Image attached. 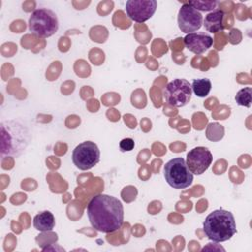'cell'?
I'll return each mask as SVG.
<instances>
[{
  "mask_svg": "<svg viewBox=\"0 0 252 252\" xmlns=\"http://www.w3.org/2000/svg\"><path fill=\"white\" fill-rule=\"evenodd\" d=\"M223 20H224L223 11L214 10L205 17V19L203 21V25H204L205 29L207 30V32L216 33L224 29Z\"/></svg>",
  "mask_w": 252,
  "mask_h": 252,
  "instance_id": "obj_12",
  "label": "cell"
},
{
  "mask_svg": "<svg viewBox=\"0 0 252 252\" xmlns=\"http://www.w3.org/2000/svg\"><path fill=\"white\" fill-rule=\"evenodd\" d=\"M135 142L132 138H124L119 143V148L122 152H129L134 149Z\"/></svg>",
  "mask_w": 252,
  "mask_h": 252,
  "instance_id": "obj_17",
  "label": "cell"
},
{
  "mask_svg": "<svg viewBox=\"0 0 252 252\" xmlns=\"http://www.w3.org/2000/svg\"><path fill=\"white\" fill-rule=\"evenodd\" d=\"M33 226L41 232L51 231L55 226V218L49 211H43L35 215L33 218Z\"/></svg>",
  "mask_w": 252,
  "mask_h": 252,
  "instance_id": "obj_13",
  "label": "cell"
},
{
  "mask_svg": "<svg viewBox=\"0 0 252 252\" xmlns=\"http://www.w3.org/2000/svg\"><path fill=\"white\" fill-rule=\"evenodd\" d=\"M235 101L240 106L250 107L252 101V89L247 87L239 90L235 95Z\"/></svg>",
  "mask_w": 252,
  "mask_h": 252,
  "instance_id": "obj_15",
  "label": "cell"
},
{
  "mask_svg": "<svg viewBox=\"0 0 252 252\" xmlns=\"http://www.w3.org/2000/svg\"><path fill=\"white\" fill-rule=\"evenodd\" d=\"M203 229L206 236L217 243L230 239L237 232L234 216L223 209L210 213L203 222Z\"/></svg>",
  "mask_w": 252,
  "mask_h": 252,
  "instance_id": "obj_3",
  "label": "cell"
},
{
  "mask_svg": "<svg viewBox=\"0 0 252 252\" xmlns=\"http://www.w3.org/2000/svg\"><path fill=\"white\" fill-rule=\"evenodd\" d=\"M192 92L199 97H205L209 94L212 89V83L207 78L195 79L191 85Z\"/></svg>",
  "mask_w": 252,
  "mask_h": 252,
  "instance_id": "obj_14",
  "label": "cell"
},
{
  "mask_svg": "<svg viewBox=\"0 0 252 252\" xmlns=\"http://www.w3.org/2000/svg\"><path fill=\"white\" fill-rule=\"evenodd\" d=\"M186 164L193 174H203L211 165L213 156L210 150L205 147L193 148L186 157Z\"/></svg>",
  "mask_w": 252,
  "mask_h": 252,
  "instance_id": "obj_10",
  "label": "cell"
},
{
  "mask_svg": "<svg viewBox=\"0 0 252 252\" xmlns=\"http://www.w3.org/2000/svg\"><path fill=\"white\" fill-rule=\"evenodd\" d=\"M177 23L181 32L187 34L192 33L202 27L203 16L201 12L185 2L178 11Z\"/></svg>",
  "mask_w": 252,
  "mask_h": 252,
  "instance_id": "obj_8",
  "label": "cell"
},
{
  "mask_svg": "<svg viewBox=\"0 0 252 252\" xmlns=\"http://www.w3.org/2000/svg\"><path fill=\"white\" fill-rule=\"evenodd\" d=\"M164 178L174 189H185L193 182V173L188 168L183 158H174L163 167Z\"/></svg>",
  "mask_w": 252,
  "mask_h": 252,
  "instance_id": "obj_5",
  "label": "cell"
},
{
  "mask_svg": "<svg viewBox=\"0 0 252 252\" xmlns=\"http://www.w3.org/2000/svg\"><path fill=\"white\" fill-rule=\"evenodd\" d=\"M58 28L56 14L47 8L36 9L30 16L29 30L38 37H50L58 31Z\"/></svg>",
  "mask_w": 252,
  "mask_h": 252,
  "instance_id": "obj_4",
  "label": "cell"
},
{
  "mask_svg": "<svg viewBox=\"0 0 252 252\" xmlns=\"http://www.w3.org/2000/svg\"><path fill=\"white\" fill-rule=\"evenodd\" d=\"M183 42L189 51L195 54H202L213 45V38L205 32H192L183 38Z\"/></svg>",
  "mask_w": 252,
  "mask_h": 252,
  "instance_id": "obj_11",
  "label": "cell"
},
{
  "mask_svg": "<svg viewBox=\"0 0 252 252\" xmlns=\"http://www.w3.org/2000/svg\"><path fill=\"white\" fill-rule=\"evenodd\" d=\"M186 3L191 5L193 8H195L199 12L200 11H204V12L214 11L217 8L218 4H219L218 1H213V0H211V1H208V0H205V1L195 0V1H188Z\"/></svg>",
  "mask_w": 252,
  "mask_h": 252,
  "instance_id": "obj_16",
  "label": "cell"
},
{
  "mask_svg": "<svg viewBox=\"0 0 252 252\" xmlns=\"http://www.w3.org/2000/svg\"><path fill=\"white\" fill-rule=\"evenodd\" d=\"M100 151L92 141L79 144L72 153L73 163L81 170H89L99 162Z\"/></svg>",
  "mask_w": 252,
  "mask_h": 252,
  "instance_id": "obj_7",
  "label": "cell"
},
{
  "mask_svg": "<svg viewBox=\"0 0 252 252\" xmlns=\"http://www.w3.org/2000/svg\"><path fill=\"white\" fill-rule=\"evenodd\" d=\"M162 95L169 105L173 107H182L190 101L192 88L187 80L174 79L163 88Z\"/></svg>",
  "mask_w": 252,
  "mask_h": 252,
  "instance_id": "obj_6",
  "label": "cell"
},
{
  "mask_svg": "<svg viewBox=\"0 0 252 252\" xmlns=\"http://www.w3.org/2000/svg\"><path fill=\"white\" fill-rule=\"evenodd\" d=\"M158 7L156 0H128L126 2L127 16L137 23H144L151 19Z\"/></svg>",
  "mask_w": 252,
  "mask_h": 252,
  "instance_id": "obj_9",
  "label": "cell"
},
{
  "mask_svg": "<svg viewBox=\"0 0 252 252\" xmlns=\"http://www.w3.org/2000/svg\"><path fill=\"white\" fill-rule=\"evenodd\" d=\"M1 156L18 157L28 148L32 135L24 123L9 119L1 122Z\"/></svg>",
  "mask_w": 252,
  "mask_h": 252,
  "instance_id": "obj_2",
  "label": "cell"
},
{
  "mask_svg": "<svg viewBox=\"0 0 252 252\" xmlns=\"http://www.w3.org/2000/svg\"><path fill=\"white\" fill-rule=\"evenodd\" d=\"M87 215L93 228L103 233L117 231L124 222L121 201L106 194H97L90 200Z\"/></svg>",
  "mask_w": 252,
  "mask_h": 252,
  "instance_id": "obj_1",
  "label": "cell"
}]
</instances>
